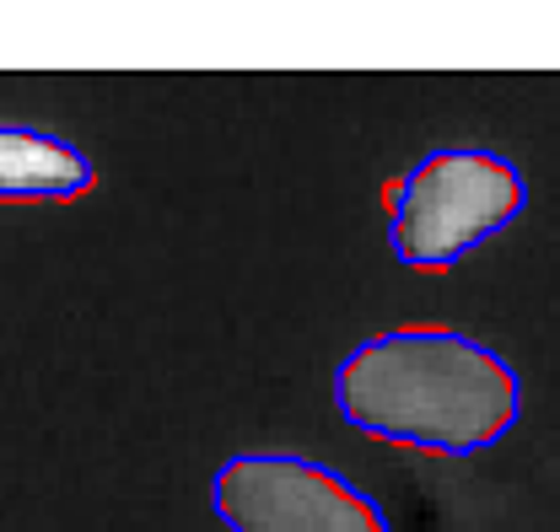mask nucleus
Returning a JSON list of instances; mask_svg holds the SVG:
<instances>
[{"instance_id":"nucleus-1","label":"nucleus","mask_w":560,"mask_h":532,"mask_svg":"<svg viewBox=\"0 0 560 532\" xmlns=\"http://www.w3.org/2000/svg\"><path fill=\"white\" fill-rule=\"evenodd\" d=\"M329 399L350 430L431 458H475L523 419L517 366L458 329H394L335 360Z\"/></svg>"},{"instance_id":"nucleus-2","label":"nucleus","mask_w":560,"mask_h":532,"mask_svg":"<svg viewBox=\"0 0 560 532\" xmlns=\"http://www.w3.org/2000/svg\"><path fill=\"white\" fill-rule=\"evenodd\" d=\"M528 210V178L490 145H436L388 189V248L405 269L442 274Z\"/></svg>"},{"instance_id":"nucleus-3","label":"nucleus","mask_w":560,"mask_h":532,"mask_svg":"<svg viewBox=\"0 0 560 532\" xmlns=\"http://www.w3.org/2000/svg\"><path fill=\"white\" fill-rule=\"evenodd\" d=\"M210 511L226 532H394L361 484L302 452H232L210 473Z\"/></svg>"},{"instance_id":"nucleus-4","label":"nucleus","mask_w":560,"mask_h":532,"mask_svg":"<svg viewBox=\"0 0 560 532\" xmlns=\"http://www.w3.org/2000/svg\"><path fill=\"white\" fill-rule=\"evenodd\" d=\"M92 184L97 167L75 140L0 119V204H66Z\"/></svg>"}]
</instances>
